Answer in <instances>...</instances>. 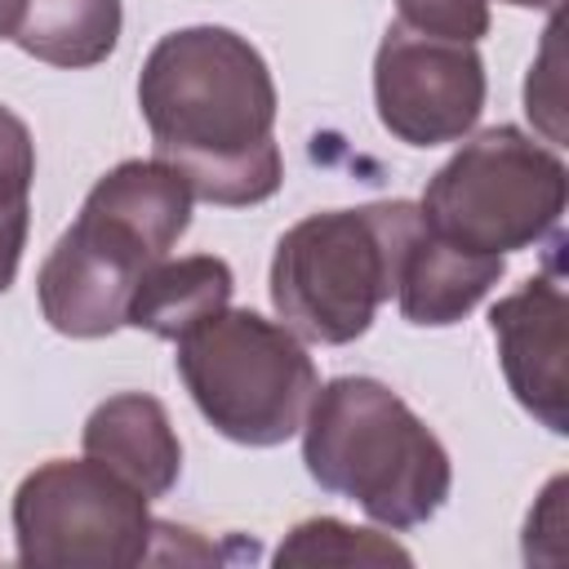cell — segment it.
<instances>
[{
	"instance_id": "5bb4252c",
	"label": "cell",
	"mask_w": 569,
	"mask_h": 569,
	"mask_svg": "<svg viewBox=\"0 0 569 569\" xmlns=\"http://www.w3.org/2000/svg\"><path fill=\"white\" fill-rule=\"evenodd\" d=\"M31 178H36V142L22 116L0 107V293L13 284L27 227H31Z\"/></svg>"
},
{
	"instance_id": "7c38bea8",
	"label": "cell",
	"mask_w": 569,
	"mask_h": 569,
	"mask_svg": "<svg viewBox=\"0 0 569 569\" xmlns=\"http://www.w3.org/2000/svg\"><path fill=\"white\" fill-rule=\"evenodd\" d=\"M236 276L227 258L218 253H187V258H160L142 271V280L129 293L124 325L147 329L151 338L178 342L200 320L218 316L231 302Z\"/></svg>"
},
{
	"instance_id": "4fadbf2b",
	"label": "cell",
	"mask_w": 569,
	"mask_h": 569,
	"mask_svg": "<svg viewBox=\"0 0 569 569\" xmlns=\"http://www.w3.org/2000/svg\"><path fill=\"white\" fill-rule=\"evenodd\" d=\"M120 0H9L4 40L49 67H98L120 40Z\"/></svg>"
},
{
	"instance_id": "7a4b0ae2",
	"label": "cell",
	"mask_w": 569,
	"mask_h": 569,
	"mask_svg": "<svg viewBox=\"0 0 569 569\" xmlns=\"http://www.w3.org/2000/svg\"><path fill=\"white\" fill-rule=\"evenodd\" d=\"M302 462L325 493L351 498L396 533L427 525L453 489V462L436 431L365 373L316 387L302 418Z\"/></svg>"
},
{
	"instance_id": "30bf717a",
	"label": "cell",
	"mask_w": 569,
	"mask_h": 569,
	"mask_svg": "<svg viewBox=\"0 0 569 569\" xmlns=\"http://www.w3.org/2000/svg\"><path fill=\"white\" fill-rule=\"evenodd\" d=\"M507 271V258L493 253H471L458 249L449 240H440L436 231L418 227L409 231L405 249H400V267H396V307L409 325L422 329H445L458 325Z\"/></svg>"
},
{
	"instance_id": "9a60e30c",
	"label": "cell",
	"mask_w": 569,
	"mask_h": 569,
	"mask_svg": "<svg viewBox=\"0 0 569 569\" xmlns=\"http://www.w3.org/2000/svg\"><path fill=\"white\" fill-rule=\"evenodd\" d=\"M391 560L409 565L413 556L400 542H391L387 533L356 529L333 516L293 525L284 533V542L276 547V565H391Z\"/></svg>"
},
{
	"instance_id": "ac0fdd59",
	"label": "cell",
	"mask_w": 569,
	"mask_h": 569,
	"mask_svg": "<svg viewBox=\"0 0 569 569\" xmlns=\"http://www.w3.org/2000/svg\"><path fill=\"white\" fill-rule=\"evenodd\" d=\"M502 4H516V9H556L560 0H502Z\"/></svg>"
},
{
	"instance_id": "2e32d148",
	"label": "cell",
	"mask_w": 569,
	"mask_h": 569,
	"mask_svg": "<svg viewBox=\"0 0 569 569\" xmlns=\"http://www.w3.org/2000/svg\"><path fill=\"white\" fill-rule=\"evenodd\" d=\"M400 27L436 40L476 44L489 31V0H396Z\"/></svg>"
},
{
	"instance_id": "8992f818",
	"label": "cell",
	"mask_w": 569,
	"mask_h": 569,
	"mask_svg": "<svg viewBox=\"0 0 569 569\" xmlns=\"http://www.w3.org/2000/svg\"><path fill=\"white\" fill-rule=\"evenodd\" d=\"M147 493L93 458H49L13 493L18 560L36 569L147 565L156 520Z\"/></svg>"
},
{
	"instance_id": "277c9868",
	"label": "cell",
	"mask_w": 569,
	"mask_h": 569,
	"mask_svg": "<svg viewBox=\"0 0 569 569\" xmlns=\"http://www.w3.org/2000/svg\"><path fill=\"white\" fill-rule=\"evenodd\" d=\"M178 378L204 422L249 449L298 436L320 387L302 338L249 307H222L187 329L178 338Z\"/></svg>"
},
{
	"instance_id": "e0dca14e",
	"label": "cell",
	"mask_w": 569,
	"mask_h": 569,
	"mask_svg": "<svg viewBox=\"0 0 569 569\" xmlns=\"http://www.w3.org/2000/svg\"><path fill=\"white\" fill-rule=\"evenodd\" d=\"M525 111L529 120L547 133V142H565V93H560V18L547 27L542 53L529 67V84H525Z\"/></svg>"
},
{
	"instance_id": "9c48e42d",
	"label": "cell",
	"mask_w": 569,
	"mask_h": 569,
	"mask_svg": "<svg viewBox=\"0 0 569 569\" xmlns=\"http://www.w3.org/2000/svg\"><path fill=\"white\" fill-rule=\"evenodd\" d=\"M569 302L560 271H542L525 280L516 293L498 298L489 311V329L498 342V365L511 387V396L551 431H569V373H565V351H569Z\"/></svg>"
},
{
	"instance_id": "52a82bcc",
	"label": "cell",
	"mask_w": 569,
	"mask_h": 569,
	"mask_svg": "<svg viewBox=\"0 0 569 569\" xmlns=\"http://www.w3.org/2000/svg\"><path fill=\"white\" fill-rule=\"evenodd\" d=\"M485 62L476 44L387 27L373 58V107L405 147H445L476 129L485 111Z\"/></svg>"
},
{
	"instance_id": "5b68a950",
	"label": "cell",
	"mask_w": 569,
	"mask_h": 569,
	"mask_svg": "<svg viewBox=\"0 0 569 569\" xmlns=\"http://www.w3.org/2000/svg\"><path fill=\"white\" fill-rule=\"evenodd\" d=\"M569 204L565 160L516 124L476 133L427 182L418 213L440 240L507 258L560 231Z\"/></svg>"
},
{
	"instance_id": "6da1fadb",
	"label": "cell",
	"mask_w": 569,
	"mask_h": 569,
	"mask_svg": "<svg viewBox=\"0 0 569 569\" xmlns=\"http://www.w3.org/2000/svg\"><path fill=\"white\" fill-rule=\"evenodd\" d=\"M138 107L156 156L196 200L244 209L280 191L276 80L267 58L231 27H178L160 36L138 76Z\"/></svg>"
},
{
	"instance_id": "ba28073f",
	"label": "cell",
	"mask_w": 569,
	"mask_h": 569,
	"mask_svg": "<svg viewBox=\"0 0 569 569\" xmlns=\"http://www.w3.org/2000/svg\"><path fill=\"white\" fill-rule=\"evenodd\" d=\"M160 253L147 236L107 209L80 204L76 222L58 236L36 276L40 316L67 338H107L124 325L133 284Z\"/></svg>"
},
{
	"instance_id": "3957f363",
	"label": "cell",
	"mask_w": 569,
	"mask_h": 569,
	"mask_svg": "<svg viewBox=\"0 0 569 569\" xmlns=\"http://www.w3.org/2000/svg\"><path fill=\"white\" fill-rule=\"evenodd\" d=\"M413 227V200H373L293 222L271 258V307L280 325L320 347L356 342L396 293L400 249Z\"/></svg>"
},
{
	"instance_id": "8fae6325",
	"label": "cell",
	"mask_w": 569,
	"mask_h": 569,
	"mask_svg": "<svg viewBox=\"0 0 569 569\" xmlns=\"http://www.w3.org/2000/svg\"><path fill=\"white\" fill-rule=\"evenodd\" d=\"M80 445L84 458L111 467L147 498H164L182 476V440L169 422V409L142 391L107 396L84 418Z\"/></svg>"
}]
</instances>
